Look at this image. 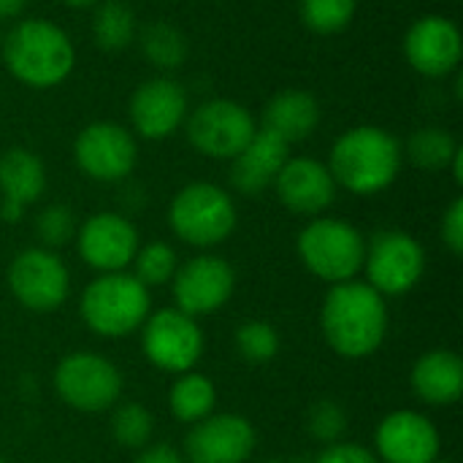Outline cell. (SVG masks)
Here are the masks:
<instances>
[{
  "mask_svg": "<svg viewBox=\"0 0 463 463\" xmlns=\"http://www.w3.org/2000/svg\"><path fill=\"white\" fill-rule=\"evenodd\" d=\"M320 328L336 355L366 358L388 334L385 296H380L369 282H339L323 301Z\"/></svg>",
  "mask_w": 463,
  "mask_h": 463,
  "instance_id": "obj_1",
  "label": "cell"
},
{
  "mask_svg": "<svg viewBox=\"0 0 463 463\" xmlns=\"http://www.w3.org/2000/svg\"><path fill=\"white\" fill-rule=\"evenodd\" d=\"M402 168V146L383 128L347 130L331 149L328 171L336 184L358 195H374L393 184Z\"/></svg>",
  "mask_w": 463,
  "mask_h": 463,
  "instance_id": "obj_2",
  "label": "cell"
},
{
  "mask_svg": "<svg viewBox=\"0 0 463 463\" xmlns=\"http://www.w3.org/2000/svg\"><path fill=\"white\" fill-rule=\"evenodd\" d=\"M3 60L14 79L35 90H46L68 79L76 52L57 24L46 19H27L5 35Z\"/></svg>",
  "mask_w": 463,
  "mask_h": 463,
  "instance_id": "obj_3",
  "label": "cell"
},
{
  "mask_svg": "<svg viewBox=\"0 0 463 463\" xmlns=\"http://www.w3.org/2000/svg\"><path fill=\"white\" fill-rule=\"evenodd\" d=\"M152 298L133 274L111 271L92 279L81 293V317L90 331L119 339L130 336L149 317Z\"/></svg>",
  "mask_w": 463,
  "mask_h": 463,
  "instance_id": "obj_4",
  "label": "cell"
},
{
  "mask_svg": "<svg viewBox=\"0 0 463 463\" xmlns=\"http://www.w3.org/2000/svg\"><path fill=\"white\" fill-rule=\"evenodd\" d=\"M171 231L190 247H214L236 228V206L231 195L212 182L182 187L168 209Z\"/></svg>",
  "mask_w": 463,
  "mask_h": 463,
  "instance_id": "obj_5",
  "label": "cell"
},
{
  "mask_svg": "<svg viewBox=\"0 0 463 463\" xmlns=\"http://www.w3.org/2000/svg\"><path fill=\"white\" fill-rule=\"evenodd\" d=\"M298 255L317 279L339 285L355 279V274L364 269L366 241L355 225L334 217H320L301 231Z\"/></svg>",
  "mask_w": 463,
  "mask_h": 463,
  "instance_id": "obj_6",
  "label": "cell"
},
{
  "mask_svg": "<svg viewBox=\"0 0 463 463\" xmlns=\"http://www.w3.org/2000/svg\"><path fill=\"white\" fill-rule=\"evenodd\" d=\"M60 399L79 412H103L117 404L122 393L119 369L95 353L65 355L54 372Z\"/></svg>",
  "mask_w": 463,
  "mask_h": 463,
  "instance_id": "obj_7",
  "label": "cell"
},
{
  "mask_svg": "<svg viewBox=\"0 0 463 463\" xmlns=\"http://www.w3.org/2000/svg\"><path fill=\"white\" fill-rule=\"evenodd\" d=\"M255 130L252 114L241 103L225 98L201 103L187 119L190 144L214 160H233L252 141Z\"/></svg>",
  "mask_w": 463,
  "mask_h": 463,
  "instance_id": "obj_8",
  "label": "cell"
},
{
  "mask_svg": "<svg viewBox=\"0 0 463 463\" xmlns=\"http://www.w3.org/2000/svg\"><path fill=\"white\" fill-rule=\"evenodd\" d=\"M364 269L369 285L380 296H404L420 282L426 271V252L410 233L383 231L366 244Z\"/></svg>",
  "mask_w": 463,
  "mask_h": 463,
  "instance_id": "obj_9",
  "label": "cell"
},
{
  "mask_svg": "<svg viewBox=\"0 0 463 463\" xmlns=\"http://www.w3.org/2000/svg\"><path fill=\"white\" fill-rule=\"evenodd\" d=\"M141 347L152 366L184 374L203 355V334L195 317L179 309H160L144 320Z\"/></svg>",
  "mask_w": 463,
  "mask_h": 463,
  "instance_id": "obj_10",
  "label": "cell"
},
{
  "mask_svg": "<svg viewBox=\"0 0 463 463\" xmlns=\"http://www.w3.org/2000/svg\"><path fill=\"white\" fill-rule=\"evenodd\" d=\"M8 288L14 298L30 312H52L62 307L71 290L65 263L52 250H24L8 269Z\"/></svg>",
  "mask_w": 463,
  "mask_h": 463,
  "instance_id": "obj_11",
  "label": "cell"
},
{
  "mask_svg": "<svg viewBox=\"0 0 463 463\" xmlns=\"http://www.w3.org/2000/svg\"><path fill=\"white\" fill-rule=\"evenodd\" d=\"M236 290V274L225 258L217 255H198L187 260L174 274V301L176 309L201 317L212 315L228 304Z\"/></svg>",
  "mask_w": 463,
  "mask_h": 463,
  "instance_id": "obj_12",
  "label": "cell"
},
{
  "mask_svg": "<svg viewBox=\"0 0 463 463\" xmlns=\"http://www.w3.org/2000/svg\"><path fill=\"white\" fill-rule=\"evenodd\" d=\"M73 155L79 168L98 182H119L125 179L138 157L133 136L117 122H92L87 125L76 144Z\"/></svg>",
  "mask_w": 463,
  "mask_h": 463,
  "instance_id": "obj_13",
  "label": "cell"
},
{
  "mask_svg": "<svg viewBox=\"0 0 463 463\" xmlns=\"http://www.w3.org/2000/svg\"><path fill=\"white\" fill-rule=\"evenodd\" d=\"M79 255L100 274L122 271L138 252V233L133 222L117 212L92 214L79 231Z\"/></svg>",
  "mask_w": 463,
  "mask_h": 463,
  "instance_id": "obj_14",
  "label": "cell"
},
{
  "mask_svg": "<svg viewBox=\"0 0 463 463\" xmlns=\"http://www.w3.org/2000/svg\"><path fill=\"white\" fill-rule=\"evenodd\" d=\"M255 450V429L247 418L225 412L193 426L184 439L190 463H244Z\"/></svg>",
  "mask_w": 463,
  "mask_h": 463,
  "instance_id": "obj_15",
  "label": "cell"
},
{
  "mask_svg": "<svg viewBox=\"0 0 463 463\" xmlns=\"http://www.w3.org/2000/svg\"><path fill=\"white\" fill-rule=\"evenodd\" d=\"M377 453L385 463H434L439 458L437 426L412 410L391 412L377 426Z\"/></svg>",
  "mask_w": 463,
  "mask_h": 463,
  "instance_id": "obj_16",
  "label": "cell"
},
{
  "mask_svg": "<svg viewBox=\"0 0 463 463\" xmlns=\"http://www.w3.org/2000/svg\"><path fill=\"white\" fill-rule=\"evenodd\" d=\"M461 33L458 27L445 16H423L418 19L407 38L404 52L410 65L431 79L448 76L461 62Z\"/></svg>",
  "mask_w": 463,
  "mask_h": 463,
  "instance_id": "obj_17",
  "label": "cell"
},
{
  "mask_svg": "<svg viewBox=\"0 0 463 463\" xmlns=\"http://www.w3.org/2000/svg\"><path fill=\"white\" fill-rule=\"evenodd\" d=\"M187 114V95L174 79H149L130 98V122L144 138L171 136Z\"/></svg>",
  "mask_w": 463,
  "mask_h": 463,
  "instance_id": "obj_18",
  "label": "cell"
},
{
  "mask_svg": "<svg viewBox=\"0 0 463 463\" xmlns=\"http://www.w3.org/2000/svg\"><path fill=\"white\" fill-rule=\"evenodd\" d=\"M277 195L285 209L296 214H320L326 212L336 198V182L328 171V165L312 160V157H293L288 160L277 179H274Z\"/></svg>",
  "mask_w": 463,
  "mask_h": 463,
  "instance_id": "obj_19",
  "label": "cell"
},
{
  "mask_svg": "<svg viewBox=\"0 0 463 463\" xmlns=\"http://www.w3.org/2000/svg\"><path fill=\"white\" fill-rule=\"evenodd\" d=\"M288 146L277 133L260 128L255 130L252 141L233 157L231 182L244 195H260L269 184H274L279 168L290 160Z\"/></svg>",
  "mask_w": 463,
  "mask_h": 463,
  "instance_id": "obj_20",
  "label": "cell"
},
{
  "mask_svg": "<svg viewBox=\"0 0 463 463\" xmlns=\"http://www.w3.org/2000/svg\"><path fill=\"white\" fill-rule=\"evenodd\" d=\"M43 187H46V171L33 152L14 146L0 155V193H3L0 217L5 222H19L24 206L35 203Z\"/></svg>",
  "mask_w": 463,
  "mask_h": 463,
  "instance_id": "obj_21",
  "label": "cell"
},
{
  "mask_svg": "<svg viewBox=\"0 0 463 463\" xmlns=\"http://www.w3.org/2000/svg\"><path fill=\"white\" fill-rule=\"evenodd\" d=\"M412 391L431 407H450L463 393V364L453 350H431L420 355L410 374Z\"/></svg>",
  "mask_w": 463,
  "mask_h": 463,
  "instance_id": "obj_22",
  "label": "cell"
},
{
  "mask_svg": "<svg viewBox=\"0 0 463 463\" xmlns=\"http://www.w3.org/2000/svg\"><path fill=\"white\" fill-rule=\"evenodd\" d=\"M320 122V106L315 95L301 90H285L274 95L263 109V128L277 133L285 144L304 141Z\"/></svg>",
  "mask_w": 463,
  "mask_h": 463,
  "instance_id": "obj_23",
  "label": "cell"
},
{
  "mask_svg": "<svg viewBox=\"0 0 463 463\" xmlns=\"http://www.w3.org/2000/svg\"><path fill=\"white\" fill-rule=\"evenodd\" d=\"M214 404H217V391H214L212 380L203 377V374L184 372V374L171 385L168 407H171V415H174L179 423L195 426L198 420H203V418L212 415Z\"/></svg>",
  "mask_w": 463,
  "mask_h": 463,
  "instance_id": "obj_24",
  "label": "cell"
},
{
  "mask_svg": "<svg viewBox=\"0 0 463 463\" xmlns=\"http://www.w3.org/2000/svg\"><path fill=\"white\" fill-rule=\"evenodd\" d=\"M92 35L100 49L119 52L136 38V14L122 0H106L98 5L92 19Z\"/></svg>",
  "mask_w": 463,
  "mask_h": 463,
  "instance_id": "obj_25",
  "label": "cell"
},
{
  "mask_svg": "<svg viewBox=\"0 0 463 463\" xmlns=\"http://www.w3.org/2000/svg\"><path fill=\"white\" fill-rule=\"evenodd\" d=\"M141 49L155 68L174 71L187 57V38L182 35V30H176L168 22H152L141 33Z\"/></svg>",
  "mask_w": 463,
  "mask_h": 463,
  "instance_id": "obj_26",
  "label": "cell"
},
{
  "mask_svg": "<svg viewBox=\"0 0 463 463\" xmlns=\"http://www.w3.org/2000/svg\"><path fill=\"white\" fill-rule=\"evenodd\" d=\"M456 149H458L456 138L442 128H423V130L412 133L407 141V155H410L412 165H418L423 171L448 168Z\"/></svg>",
  "mask_w": 463,
  "mask_h": 463,
  "instance_id": "obj_27",
  "label": "cell"
},
{
  "mask_svg": "<svg viewBox=\"0 0 463 463\" xmlns=\"http://www.w3.org/2000/svg\"><path fill=\"white\" fill-rule=\"evenodd\" d=\"M155 418L141 404H122L111 415V437L130 450H144L152 442Z\"/></svg>",
  "mask_w": 463,
  "mask_h": 463,
  "instance_id": "obj_28",
  "label": "cell"
},
{
  "mask_svg": "<svg viewBox=\"0 0 463 463\" xmlns=\"http://www.w3.org/2000/svg\"><path fill=\"white\" fill-rule=\"evenodd\" d=\"M136 263V279L146 288H155V285H165L168 279H174L176 269H179V260H176V252L174 247H168L165 241H152L146 247H141L133 258Z\"/></svg>",
  "mask_w": 463,
  "mask_h": 463,
  "instance_id": "obj_29",
  "label": "cell"
},
{
  "mask_svg": "<svg viewBox=\"0 0 463 463\" xmlns=\"http://www.w3.org/2000/svg\"><path fill=\"white\" fill-rule=\"evenodd\" d=\"M236 353L247 364H269L279 353V334L263 320H250L236 328Z\"/></svg>",
  "mask_w": 463,
  "mask_h": 463,
  "instance_id": "obj_30",
  "label": "cell"
},
{
  "mask_svg": "<svg viewBox=\"0 0 463 463\" xmlns=\"http://www.w3.org/2000/svg\"><path fill=\"white\" fill-rule=\"evenodd\" d=\"M355 0H301V19L309 30L331 35L350 24Z\"/></svg>",
  "mask_w": 463,
  "mask_h": 463,
  "instance_id": "obj_31",
  "label": "cell"
},
{
  "mask_svg": "<svg viewBox=\"0 0 463 463\" xmlns=\"http://www.w3.org/2000/svg\"><path fill=\"white\" fill-rule=\"evenodd\" d=\"M307 431L326 448L334 442H342V437L347 431V412L342 410V404L323 399L307 412Z\"/></svg>",
  "mask_w": 463,
  "mask_h": 463,
  "instance_id": "obj_32",
  "label": "cell"
},
{
  "mask_svg": "<svg viewBox=\"0 0 463 463\" xmlns=\"http://www.w3.org/2000/svg\"><path fill=\"white\" fill-rule=\"evenodd\" d=\"M35 233L43 247H65L76 236V214L65 203H52L35 217Z\"/></svg>",
  "mask_w": 463,
  "mask_h": 463,
  "instance_id": "obj_33",
  "label": "cell"
},
{
  "mask_svg": "<svg viewBox=\"0 0 463 463\" xmlns=\"http://www.w3.org/2000/svg\"><path fill=\"white\" fill-rule=\"evenodd\" d=\"M315 463H380L377 456L361 445H353V442H334L328 445Z\"/></svg>",
  "mask_w": 463,
  "mask_h": 463,
  "instance_id": "obj_34",
  "label": "cell"
},
{
  "mask_svg": "<svg viewBox=\"0 0 463 463\" xmlns=\"http://www.w3.org/2000/svg\"><path fill=\"white\" fill-rule=\"evenodd\" d=\"M442 241L453 255H463V201L456 198L442 217Z\"/></svg>",
  "mask_w": 463,
  "mask_h": 463,
  "instance_id": "obj_35",
  "label": "cell"
},
{
  "mask_svg": "<svg viewBox=\"0 0 463 463\" xmlns=\"http://www.w3.org/2000/svg\"><path fill=\"white\" fill-rule=\"evenodd\" d=\"M136 463H184V458H182V453H179L176 448L160 442V445L144 448V453L138 456V461Z\"/></svg>",
  "mask_w": 463,
  "mask_h": 463,
  "instance_id": "obj_36",
  "label": "cell"
},
{
  "mask_svg": "<svg viewBox=\"0 0 463 463\" xmlns=\"http://www.w3.org/2000/svg\"><path fill=\"white\" fill-rule=\"evenodd\" d=\"M27 0H0V19H11L19 16Z\"/></svg>",
  "mask_w": 463,
  "mask_h": 463,
  "instance_id": "obj_37",
  "label": "cell"
},
{
  "mask_svg": "<svg viewBox=\"0 0 463 463\" xmlns=\"http://www.w3.org/2000/svg\"><path fill=\"white\" fill-rule=\"evenodd\" d=\"M450 165H453V179H456V184H463V149L461 146L456 149V155H453Z\"/></svg>",
  "mask_w": 463,
  "mask_h": 463,
  "instance_id": "obj_38",
  "label": "cell"
},
{
  "mask_svg": "<svg viewBox=\"0 0 463 463\" xmlns=\"http://www.w3.org/2000/svg\"><path fill=\"white\" fill-rule=\"evenodd\" d=\"M65 5H71V8H90V5H95L98 0H62Z\"/></svg>",
  "mask_w": 463,
  "mask_h": 463,
  "instance_id": "obj_39",
  "label": "cell"
},
{
  "mask_svg": "<svg viewBox=\"0 0 463 463\" xmlns=\"http://www.w3.org/2000/svg\"><path fill=\"white\" fill-rule=\"evenodd\" d=\"M434 463H453V461H439V458H437V461H434Z\"/></svg>",
  "mask_w": 463,
  "mask_h": 463,
  "instance_id": "obj_40",
  "label": "cell"
},
{
  "mask_svg": "<svg viewBox=\"0 0 463 463\" xmlns=\"http://www.w3.org/2000/svg\"><path fill=\"white\" fill-rule=\"evenodd\" d=\"M266 463H282V461H266Z\"/></svg>",
  "mask_w": 463,
  "mask_h": 463,
  "instance_id": "obj_41",
  "label": "cell"
},
{
  "mask_svg": "<svg viewBox=\"0 0 463 463\" xmlns=\"http://www.w3.org/2000/svg\"><path fill=\"white\" fill-rule=\"evenodd\" d=\"M0 463H5V461H3V458H0Z\"/></svg>",
  "mask_w": 463,
  "mask_h": 463,
  "instance_id": "obj_42",
  "label": "cell"
}]
</instances>
